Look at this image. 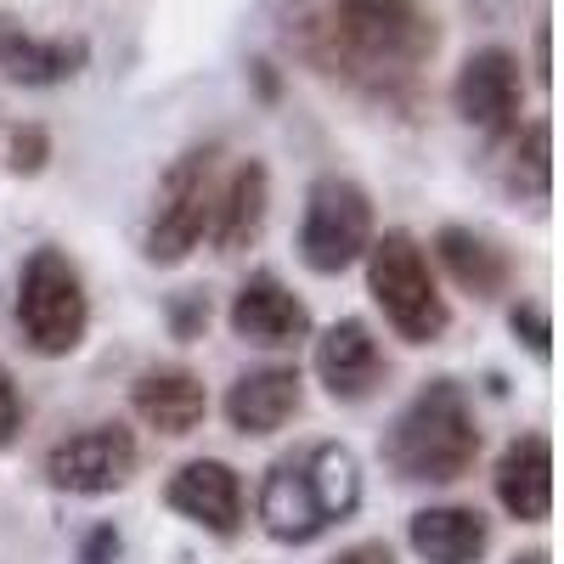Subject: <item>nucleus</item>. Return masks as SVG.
Returning a JSON list of instances; mask_svg holds the SVG:
<instances>
[{
	"mask_svg": "<svg viewBox=\"0 0 564 564\" xmlns=\"http://www.w3.org/2000/svg\"><path fill=\"white\" fill-rule=\"evenodd\" d=\"M435 52L441 23L423 0H327L311 29V57L372 102H412Z\"/></svg>",
	"mask_w": 564,
	"mask_h": 564,
	"instance_id": "nucleus-1",
	"label": "nucleus"
},
{
	"mask_svg": "<svg viewBox=\"0 0 564 564\" xmlns=\"http://www.w3.org/2000/svg\"><path fill=\"white\" fill-rule=\"evenodd\" d=\"M361 508V468L350 446L311 441L282 452L260 480V525L282 547H305Z\"/></svg>",
	"mask_w": 564,
	"mask_h": 564,
	"instance_id": "nucleus-2",
	"label": "nucleus"
},
{
	"mask_svg": "<svg viewBox=\"0 0 564 564\" xmlns=\"http://www.w3.org/2000/svg\"><path fill=\"white\" fill-rule=\"evenodd\" d=\"M480 457V423L457 379H430L390 423L384 463L406 486H452Z\"/></svg>",
	"mask_w": 564,
	"mask_h": 564,
	"instance_id": "nucleus-3",
	"label": "nucleus"
},
{
	"mask_svg": "<svg viewBox=\"0 0 564 564\" xmlns=\"http://www.w3.org/2000/svg\"><path fill=\"white\" fill-rule=\"evenodd\" d=\"M361 260H367V294L379 300L384 322L406 345H435L452 327V305L435 289L430 254L417 249L412 231L395 226V231H384V238H372Z\"/></svg>",
	"mask_w": 564,
	"mask_h": 564,
	"instance_id": "nucleus-4",
	"label": "nucleus"
},
{
	"mask_svg": "<svg viewBox=\"0 0 564 564\" xmlns=\"http://www.w3.org/2000/svg\"><path fill=\"white\" fill-rule=\"evenodd\" d=\"M18 327L23 345L45 361L74 356L85 345L90 327V300H85V276L63 249H34L18 271Z\"/></svg>",
	"mask_w": 564,
	"mask_h": 564,
	"instance_id": "nucleus-5",
	"label": "nucleus"
},
{
	"mask_svg": "<svg viewBox=\"0 0 564 564\" xmlns=\"http://www.w3.org/2000/svg\"><path fill=\"white\" fill-rule=\"evenodd\" d=\"M367 243H372V198L350 175H316L300 220V260L316 276H339L367 254Z\"/></svg>",
	"mask_w": 564,
	"mask_h": 564,
	"instance_id": "nucleus-6",
	"label": "nucleus"
},
{
	"mask_svg": "<svg viewBox=\"0 0 564 564\" xmlns=\"http://www.w3.org/2000/svg\"><path fill=\"white\" fill-rule=\"evenodd\" d=\"M215 141L186 148L164 181H159V204H153V226H148V260L153 265H181L204 243L209 231V209H215Z\"/></svg>",
	"mask_w": 564,
	"mask_h": 564,
	"instance_id": "nucleus-7",
	"label": "nucleus"
},
{
	"mask_svg": "<svg viewBox=\"0 0 564 564\" xmlns=\"http://www.w3.org/2000/svg\"><path fill=\"white\" fill-rule=\"evenodd\" d=\"M135 435L124 423H90V430L57 441L45 452V480L68 497H108L135 475Z\"/></svg>",
	"mask_w": 564,
	"mask_h": 564,
	"instance_id": "nucleus-8",
	"label": "nucleus"
},
{
	"mask_svg": "<svg viewBox=\"0 0 564 564\" xmlns=\"http://www.w3.org/2000/svg\"><path fill=\"white\" fill-rule=\"evenodd\" d=\"M520 57L508 45H480L468 52L457 79H452V108L463 124H475L486 135H508L520 124Z\"/></svg>",
	"mask_w": 564,
	"mask_h": 564,
	"instance_id": "nucleus-9",
	"label": "nucleus"
},
{
	"mask_svg": "<svg viewBox=\"0 0 564 564\" xmlns=\"http://www.w3.org/2000/svg\"><path fill=\"white\" fill-rule=\"evenodd\" d=\"M311 361H316L322 390L334 395V401H345V406L379 395L384 379H390V361H384L379 339H372V327L356 322V316L327 327V334L316 339V350H311Z\"/></svg>",
	"mask_w": 564,
	"mask_h": 564,
	"instance_id": "nucleus-10",
	"label": "nucleus"
},
{
	"mask_svg": "<svg viewBox=\"0 0 564 564\" xmlns=\"http://www.w3.org/2000/svg\"><path fill=\"white\" fill-rule=\"evenodd\" d=\"M231 334L260 350H289L311 339V311L276 271H254L238 289V300H231Z\"/></svg>",
	"mask_w": 564,
	"mask_h": 564,
	"instance_id": "nucleus-11",
	"label": "nucleus"
},
{
	"mask_svg": "<svg viewBox=\"0 0 564 564\" xmlns=\"http://www.w3.org/2000/svg\"><path fill=\"white\" fill-rule=\"evenodd\" d=\"M164 502L181 520L204 525L209 536H238V525H243V480H238V468L220 463V457L181 463L164 486Z\"/></svg>",
	"mask_w": 564,
	"mask_h": 564,
	"instance_id": "nucleus-12",
	"label": "nucleus"
},
{
	"mask_svg": "<svg viewBox=\"0 0 564 564\" xmlns=\"http://www.w3.org/2000/svg\"><path fill=\"white\" fill-rule=\"evenodd\" d=\"M497 502L508 520H520V525H542L547 513H553V441L547 435H513L497 457Z\"/></svg>",
	"mask_w": 564,
	"mask_h": 564,
	"instance_id": "nucleus-13",
	"label": "nucleus"
},
{
	"mask_svg": "<svg viewBox=\"0 0 564 564\" xmlns=\"http://www.w3.org/2000/svg\"><path fill=\"white\" fill-rule=\"evenodd\" d=\"M305 401V379L300 367L271 361V367H249L238 384L226 390V423L238 435H276Z\"/></svg>",
	"mask_w": 564,
	"mask_h": 564,
	"instance_id": "nucleus-14",
	"label": "nucleus"
},
{
	"mask_svg": "<svg viewBox=\"0 0 564 564\" xmlns=\"http://www.w3.org/2000/svg\"><path fill=\"white\" fill-rule=\"evenodd\" d=\"M130 406L135 417L148 423V430L181 441V435H193L204 412H209V390L193 367H148L141 379L130 384Z\"/></svg>",
	"mask_w": 564,
	"mask_h": 564,
	"instance_id": "nucleus-15",
	"label": "nucleus"
},
{
	"mask_svg": "<svg viewBox=\"0 0 564 564\" xmlns=\"http://www.w3.org/2000/svg\"><path fill=\"white\" fill-rule=\"evenodd\" d=\"M265 215H271V170H265L260 159H243L238 170L226 175L220 193H215L209 243H215L220 254H243L249 243H260Z\"/></svg>",
	"mask_w": 564,
	"mask_h": 564,
	"instance_id": "nucleus-16",
	"label": "nucleus"
},
{
	"mask_svg": "<svg viewBox=\"0 0 564 564\" xmlns=\"http://www.w3.org/2000/svg\"><path fill=\"white\" fill-rule=\"evenodd\" d=\"M90 45L79 34H57V40H34L23 23L0 18V74L12 85H29V90H45V85H63L85 68Z\"/></svg>",
	"mask_w": 564,
	"mask_h": 564,
	"instance_id": "nucleus-17",
	"label": "nucleus"
},
{
	"mask_svg": "<svg viewBox=\"0 0 564 564\" xmlns=\"http://www.w3.org/2000/svg\"><path fill=\"white\" fill-rule=\"evenodd\" d=\"M406 542L423 564H480L491 547V520L480 508H463V502H441V508H423L412 513Z\"/></svg>",
	"mask_w": 564,
	"mask_h": 564,
	"instance_id": "nucleus-18",
	"label": "nucleus"
},
{
	"mask_svg": "<svg viewBox=\"0 0 564 564\" xmlns=\"http://www.w3.org/2000/svg\"><path fill=\"white\" fill-rule=\"evenodd\" d=\"M435 254L446 265V276L457 282L463 294L475 300H502L508 282H513V260L497 238H486V231L475 226H441L435 231Z\"/></svg>",
	"mask_w": 564,
	"mask_h": 564,
	"instance_id": "nucleus-19",
	"label": "nucleus"
},
{
	"mask_svg": "<svg viewBox=\"0 0 564 564\" xmlns=\"http://www.w3.org/2000/svg\"><path fill=\"white\" fill-rule=\"evenodd\" d=\"M547 141H553V124L547 119H531L520 135L508 141V193L520 198H547V181H553V164H547Z\"/></svg>",
	"mask_w": 564,
	"mask_h": 564,
	"instance_id": "nucleus-20",
	"label": "nucleus"
},
{
	"mask_svg": "<svg viewBox=\"0 0 564 564\" xmlns=\"http://www.w3.org/2000/svg\"><path fill=\"white\" fill-rule=\"evenodd\" d=\"M508 322H513V334L525 339V350H531L536 361L553 356V327H547V311H542V305H513Z\"/></svg>",
	"mask_w": 564,
	"mask_h": 564,
	"instance_id": "nucleus-21",
	"label": "nucleus"
},
{
	"mask_svg": "<svg viewBox=\"0 0 564 564\" xmlns=\"http://www.w3.org/2000/svg\"><path fill=\"white\" fill-rule=\"evenodd\" d=\"M45 159H52V135H45V124H23L12 135V175H40Z\"/></svg>",
	"mask_w": 564,
	"mask_h": 564,
	"instance_id": "nucleus-22",
	"label": "nucleus"
},
{
	"mask_svg": "<svg viewBox=\"0 0 564 564\" xmlns=\"http://www.w3.org/2000/svg\"><path fill=\"white\" fill-rule=\"evenodd\" d=\"M18 435H23V395H18V379L7 372V361H0V452Z\"/></svg>",
	"mask_w": 564,
	"mask_h": 564,
	"instance_id": "nucleus-23",
	"label": "nucleus"
},
{
	"mask_svg": "<svg viewBox=\"0 0 564 564\" xmlns=\"http://www.w3.org/2000/svg\"><path fill=\"white\" fill-rule=\"evenodd\" d=\"M170 322H175V339H198L204 327H209V300L204 294H181L170 305Z\"/></svg>",
	"mask_w": 564,
	"mask_h": 564,
	"instance_id": "nucleus-24",
	"label": "nucleus"
},
{
	"mask_svg": "<svg viewBox=\"0 0 564 564\" xmlns=\"http://www.w3.org/2000/svg\"><path fill=\"white\" fill-rule=\"evenodd\" d=\"M119 558V531L113 525H97L85 536V547H79V564H113Z\"/></svg>",
	"mask_w": 564,
	"mask_h": 564,
	"instance_id": "nucleus-25",
	"label": "nucleus"
},
{
	"mask_svg": "<svg viewBox=\"0 0 564 564\" xmlns=\"http://www.w3.org/2000/svg\"><path fill=\"white\" fill-rule=\"evenodd\" d=\"M334 564H395V547H390V542H356V547H345Z\"/></svg>",
	"mask_w": 564,
	"mask_h": 564,
	"instance_id": "nucleus-26",
	"label": "nucleus"
},
{
	"mask_svg": "<svg viewBox=\"0 0 564 564\" xmlns=\"http://www.w3.org/2000/svg\"><path fill=\"white\" fill-rule=\"evenodd\" d=\"M536 79H542V85L553 79V52H547V18L536 23Z\"/></svg>",
	"mask_w": 564,
	"mask_h": 564,
	"instance_id": "nucleus-27",
	"label": "nucleus"
},
{
	"mask_svg": "<svg viewBox=\"0 0 564 564\" xmlns=\"http://www.w3.org/2000/svg\"><path fill=\"white\" fill-rule=\"evenodd\" d=\"M513 564H547V553H542V547H531V553H520Z\"/></svg>",
	"mask_w": 564,
	"mask_h": 564,
	"instance_id": "nucleus-28",
	"label": "nucleus"
}]
</instances>
